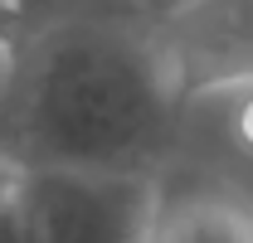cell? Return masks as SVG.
Listing matches in <instances>:
<instances>
[{"label": "cell", "instance_id": "cell-1", "mask_svg": "<svg viewBox=\"0 0 253 243\" xmlns=\"http://www.w3.org/2000/svg\"><path fill=\"white\" fill-rule=\"evenodd\" d=\"M180 117L141 15L59 20L15 44L0 83V151L20 170L161 175Z\"/></svg>", "mask_w": 253, "mask_h": 243}, {"label": "cell", "instance_id": "cell-2", "mask_svg": "<svg viewBox=\"0 0 253 243\" xmlns=\"http://www.w3.org/2000/svg\"><path fill=\"white\" fill-rule=\"evenodd\" d=\"M161 175L102 170H20L15 219L25 243H151Z\"/></svg>", "mask_w": 253, "mask_h": 243}, {"label": "cell", "instance_id": "cell-3", "mask_svg": "<svg viewBox=\"0 0 253 243\" xmlns=\"http://www.w3.org/2000/svg\"><path fill=\"white\" fill-rule=\"evenodd\" d=\"M151 39L180 107L253 88V0H185L151 20Z\"/></svg>", "mask_w": 253, "mask_h": 243}, {"label": "cell", "instance_id": "cell-4", "mask_svg": "<svg viewBox=\"0 0 253 243\" xmlns=\"http://www.w3.org/2000/svg\"><path fill=\"white\" fill-rule=\"evenodd\" d=\"M151 243H253V204L224 190L161 200Z\"/></svg>", "mask_w": 253, "mask_h": 243}, {"label": "cell", "instance_id": "cell-5", "mask_svg": "<svg viewBox=\"0 0 253 243\" xmlns=\"http://www.w3.org/2000/svg\"><path fill=\"white\" fill-rule=\"evenodd\" d=\"M83 15H136V5L131 0H0V30L10 34V44H25L30 34Z\"/></svg>", "mask_w": 253, "mask_h": 243}, {"label": "cell", "instance_id": "cell-6", "mask_svg": "<svg viewBox=\"0 0 253 243\" xmlns=\"http://www.w3.org/2000/svg\"><path fill=\"white\" fill-rule=\"evenodd\" d=\"M224 102H229V131H234L239 151L253 156V88L234 92V97H224Z\"/></svg>", "mask_w": 253, "mask_h": 243}, {"label": "cell", "instance_id": "cell-7", "mask_svg": "<svg viewBox=\"0 0 253 243\" xmlns=\"http://www.w3.org/2000/svg\"><path fill=\"white\" fill-rule=\"evenodd\" d=\"M131 5H136V15H141V20H161V15L180 10L185 0H131Z\"/></svg>", "mask_w": 253, "mask_h": 243}, {"label": "cell", "instance_id": "cell-8", "mask_svg": "<svg viewBox=\"0 0 253 243\" xmlns=\"http://www.w3.org/2000/svg\"><path fill=\"white\" fill-rule=\"evenodd\" d=\"M15 185H20V165H15L10 156L0 151V204H5V200L15 195Z\"/></svg>", "mask_w": 253, "mask_h": 243}, {"label": "cell", "instance_id": "cell-9", "mask_svg": "<svg viewBox=\"0 0 253 243\" xmlns=\"http://www.w3.org/2000/svg\"><path fill=\"white\" fill-rule=\"evenodd\" d=\"M10 59H15V44H10V34L0 30V83H5V68H10Z\"/></svg>", "mask_w": 253, "mask_h": 243}]
</instances>
